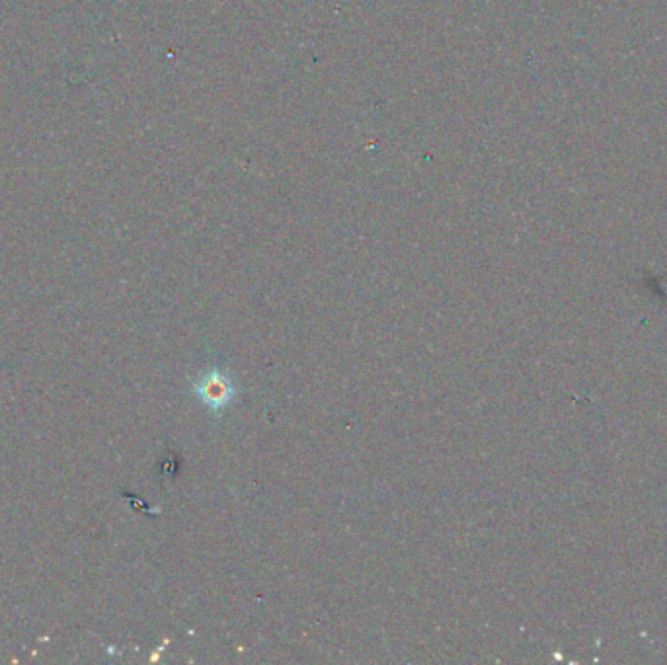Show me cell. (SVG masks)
Wrapping results in <instances>:
<instances>
[{
  "label": "cell",
  "mask_w": 667,
  "mask_h": 665,
  "mask_svg": "<svg viewBox=\"0 0 667 665\" xmlns=\"http://www.w3.org/2000/svg\"><path fill=\"white\" fill-rule=\"evenodd\" d=\"M192 392L207 410L217 416L240 396L233 375L221 365H207L201 369L192 383Z\"/></svg>",
  "instance_id": "1"
}]
</instances>
